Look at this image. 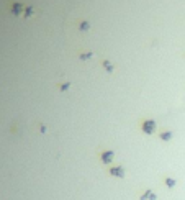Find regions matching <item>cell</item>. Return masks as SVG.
Wrapping results in <instances>:
<instances>
[{
  "label": "cell",
  "instance_id": "8",
  "mask_svg": "<svg viewBox=\"0 0 185 200\" xmlns=\"http://www.w3.org/2000/svg\"><path fill=\"white\" fill-rule=\"evenodd\" d=\"M166 185H167V187H175V181L170 179V177H167V179H166Z\"/></svg>",
  "mask_w": 185,
  "mask_h": 200
},
{
  "label": "cell",
  "instance_id": "6",
  "mask_svg": "<svg viewBox=\"0 0 185 200\" xmlns=\"http://www.w3.org/2000/svg\"><path fill=\"white\" fill-rule=\"evenodd\" d=\"M34 13V10H33V7H26L25 8V13H23V17H26V18H30L31 15Z\"/></svg>",
  "mask_w": 185,
  "mask_h": 200
},
{
  "label": "cell",
  "instance_id": "3",
  "mask_svg": "<svg viewBox=\"0 0 185 200\" xmlns=\"http://www.w3.org/2000/svg\"><path fill=\"white\" fill-rule=\"evenodd\" d=\"M12 13L13 15H21V13H25V5H21V3H15L12 7Z\"/></svg>",
  "mask_w": 185,
  "mask_h": 200
},
{
  "label": "cell",
  "instance_id": "10",
  "mask_svg": "<svg viewBox=\"0 0 185 200\" xmlns=\"http://www.w3.org/2000/svg\"><path fill=\"white\" fill-rule=\"evenodd\" d=\"M89 28H90V25H89V23H85V21H84V23L80 25V30H84V31H87Z\"/></svg>",
  "mask_w": 185,
  "mask_h": 200
},
{
  "label": "cell",
  "instance_id": "5",
  "mask_svg": "<svg viewBox=\"0 0 185 200\" xmlns=\"http://www.w3.org/2000/svg\"><path fill=\"white\" fill-rule=\"evenodd\" d=\"M157 197H156V194L152 190H146L144 195H141V200H156Z\"/></svg>",
  "mask_w": 185,
  "mask_h": 200
},
{
  "label": "cell",
  "instance_id": "4",
  "mask_svg": "<svg viewBox=\"0 0 185 200\" xmlns=\"http://www.w3.org/2000/svg\"><path fill=\"white\" fill-rule=\"evenodd\" d=\"M113 158H115V153H113V151H106V153H103V154H102V161H103L105 164L111 162V161H113Z\"/></svg>",
  "mask_w": 185,
  "mask_h": 200
},
{
  "label": "cell",
  "instance_id": "7",
  "mask_svg": "<svg viewBox=\"0 0 185 200\" xmlns=\"http://www.w3.org/2000/svg\"><path fill=\"white\" fill-rule=\"evenodd\" d=\"M161 139H164V141H169V139H172V133H170V131H166V133H162V134H161Z\"/></svg>",
  "mask_w": 185,
  "mask_h": 200
},
{
  "label": "cell",
  "instance_id": "2",
  "mask_svg": "<svg viewBox=\"0 0 185 200\" xmlns=\"http://www.w3.org/2000/svg\"><path fill=\"white\" fill-rule=\"evenodd\" d=\"M110 174H111V176H115V177H120V179H123V177H125V169H123L121 166L111 167V169H110Z\"/></svg>",
  "mask_w": 185,
  "mask_h": 200
},
{
  "label": "cell",
  "instance_id": "9",
  "mask_svg": "<svg viewBox=\"0 0 185 200\" xmlns=\"http://www.w3.org/2000/svg\"><path fill=\"white\" fill-rule=\"evenodd\" d=\"M103 67L108 69V72H113V67H111V64H110L108 61H105V62H103Z\"/></svg>",
  "mask_w": 185,
  "mask_h": 200
},
{
  "label": "cell",
  "instance_id": "11",
  "mask_svg": "<svg viewBox=\"0 0 185 200\" xmlns=\"http://www.w3.org/2000/svg\"><path fill=\"white\" fill-rule=\"evenodd\" d=\"M90 56H92V54H90V53H89V54H82V59H84V61H85V59H89V58H90Z\"/></svg>",
  "mask_w": 185,
  "mask_h": 200
},
{
  "label": "cell",
  "instance_id": "1",
  "mask_svg": "<svg viewBox=\"0 0 185 200\" xmlns=\"http://www.w3.org/2000/svg\"><path fill=\"white\" fill-rule=\"evenodd\" d=\"M143 131L147 133V134H152L156 131V121H152V120L144 121V123H143Z\"/></svg>",
  "mask_w": 185,
  "mask_h": 200
}]
</instances>
